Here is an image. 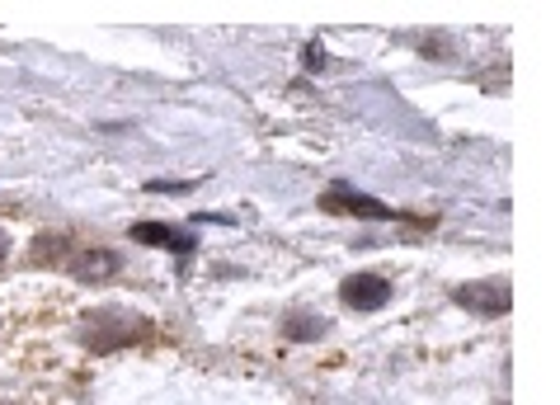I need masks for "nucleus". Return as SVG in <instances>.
Masks as SVG:
<instances>
[{
  "instance_id": "obj_1",
  "label": "nucleus",
  "mask_w": 560,
  "mask_h": 405,
  "mask_svg": "<svg viewBox=\"0 0 560 405\" xmlns=\"http://www.w3.org/2000/svg\"><path fill=\"white\" fill-rule=\"evenodd\" d=\"M147 335V321H137L132 311H118V306H108L100 311V316H90L85 321V345L90 349H118V345H137V339Z\"/></svg>"
},
{
  "instance_id": "obj_2",
  "label": "nucleus",
  "mask_w": 560,
  "mask_h": 405,
  "mask_svg": "<svg viewBox=\"0 0 560 405\" xmlns=\"http://www.w3.org/2000/svg\"><path fill=\"white\" fill-rule=\"evenodd\" d=\"M320 208H325V212H349V217H372V222H392V217H396L392 208H386V202L353 194V189H345V184H335V189L320 198Z\"/></svg>"
},
{
  "instance_id": "obj_3",
  "label": "nucleus",
  "mask_w": 560,
  "mask_h": 405,
  "mask_svg": "<svg viewBox=\"0 0 560 405\" xmlns=\"http://www.w3.org/2000/svg\"><path fill=\"white\" fill-rule=\"evenodd\" d=\"M339 298H345V306H353V311H372V306H386L392 284H386L382 274H353V278H345Z\"/></svg>"
},
{
  "instance_id": "obj_4",
  "label": "nucleus",
  "mask_w": 560,
  "mask_h": 405,
  "mask_svg": "<svg viewBox=\"0 0 560 405\" xmlns=\"http://www.w3.org/2000/svg\"><path fill=\"white\" fill-rule=\"evenodd\" d=\"M457 302L466 311H486V316H504V311L513 306L504 284H466V288H457Z\"/></svg>"
},
{
  "instance_id": "obj_5",
  "label": "nucleus",
  "mask_w": 560,
  "mask_h": 405,
  "mask_svg": "<svg viewBox=\"0 0 560 405\" xmlns=\"http://www.w3.org/2000/svg\"><path fill=\"white\" fill-rule=\"evenodd\" d=\"M132 236L142 241V245H161V251H179V255L194 251V236H184V231H170V227H155V222H137Z\"/></svg>"
},
{
  "instance_id": "obj_6",
  "label": "nucleus",
  "mask_w": 560,
  "mask_h": 405,
  "mask_svg": "<svg viewBox=\"0 0 560 405\" xmlns=\"http://www.w3.org/2000/svg\"><path fill=\"white\" fill-rule=\"evenodd\" d=\"M67 269H75L81 278H108V274H114V255H108V251H75L67 259Z\"/></svg>"
},
{
  "instance_id": "obj_7",
  "label": "nucleus",
  "mask_w": 560,
  "mask_h": 405,
  "mask_svg": "<svg viewBox=\"0 0 560 405\" xmlns=\"http://www.w3.org/2000/svg\"><path fill=\"white\" fill-rule=\"evenodd\" d=\"M316 331H320L316 321H298V325H292V335H302V339H306V335H316Z\"/></svg>"
},
{
  "instance_id": "obj_8",
  "label": "nucleus",
  "mask_w": 560,
  "mask_h": 405,
  "mask_svg": "<svg viewBox=\"0 0 560 405\" xmlns=\"http://www.w3.org/2000/svg\"><path fill=\"white\" fill-rule=\"evenodd\" d=\"M5 255H10V241H5V231H0V264H5Z\"/></svg>"
}]
</instances>
